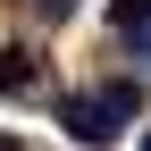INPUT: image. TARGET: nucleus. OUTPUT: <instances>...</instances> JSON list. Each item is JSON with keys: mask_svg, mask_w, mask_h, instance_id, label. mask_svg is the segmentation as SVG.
Instances as JSON below:
<instances>
[{"mask_svg": "<svg viewBox=\"0 0 151 151\" xmlns=\"http://www.w3.org/2000/svg\"><path fill=\"white\" fill-rule=\"evenodd\" d=\"M59 126H67V143H84V151H109L126 134V118L101 101V92H67V101H59Z\"/></svg>", "mask_w": 151, "mask_h": 151, "instance_id": "f257e3e1", "label": "nucleus"}, {"mask_svg": "<svg viewBox=\"0 0 151 151\" xmlns=\"http://www.w3.org/2000/svg\"><path fill=\"white\" fill-rule=\"evenodd\" d=\"M34 84H42V50H25V42H9V50H0V92H9V101H25Z\"/></svg>", "mask_w": 151, "mask_h": 151, "instance_id": "f03ea898", "label": "nucleus"}, {"mask_svg": "<svg viewBox=\"0 0 151 151\" xmlns=\"http://www.w3.org/2000/svg\"><path fill=\"white\" fill-rule=\"evenodd\" d=\"M109 25H118L126 42H151V0H118V9H109Z\"/></svg>", "mask_w": 151, "mask_h": 151, "instance_id": "7ed1b4c3", "label": "nucleus"}, {"mask_svg": "<svg viewBox=\"0 0 151 151\" xmlns=\"http://www.w3.org/2000/svg\"><path fill=\"white\" fill-rule=\"evenodd\" d=\"M101 101H109V109H118V118H126V126H134V109H143V84H126V76H118V84H101Z\"/></svg>", "mask_w": 151, "mask_h": 151, "instance_id": "20e7f679", "label": "nucleus"}, {"mask_svg": "<svg viewBox=\"0 0 151 151\" xmlns=\"http://www.w3.org/2000/svg\"><path fill=\"white\" fill-rule=\"evenodd\" d=\"M67 9H76V0H42V17H67Z\"/></svg>", "mask_w": 151, "mask_h": 151, "instance_id": "39448f33", "label": "nucleus"}, {"mask_svg": "<svg viewBox=\"0 0 151 151\" xmlns=\"http://www.w3.org/2000/svg\"><path fill=\"white\" fill-rule=\"evenodd\" d=\"M0 151H25V143H17V134H0Z\"/></svg>", "mask_w": 151, "mask_h": 151, "instance_id": "423d86ee", "label": "nucleus"}]
</instances>
